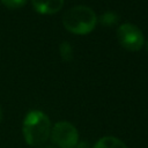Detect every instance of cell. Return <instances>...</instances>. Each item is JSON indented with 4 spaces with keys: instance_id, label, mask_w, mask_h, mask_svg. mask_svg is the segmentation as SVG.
Segmentation results:
<instances>
[{
    "instance_id": "6da1fadb",
    "label": "cell",
    "mask_w": 148,
    "mask_h": 148,
    "mask_svg": "<svg viewBox=\"0 0 148 148\" xmlns=\"http://www.w3.org/2000/svg\"><path fill=\"white\" fill-rule=\"evenodd\" d=\"M22 133L29 146L40 147L51 135V120L44 112L31 110L23 119Z\"/></svg>"
},
{
    "instance_id": "7a4b0ae2",
    "label": "cell",
    "mask_w": 148,
    "mask_h": 148,
    "mask_svg": "<svg viewBox=\"0 0 148 148\" xmlns=\"http://www.w3.org/2000/svg\"><path fill=\"white\" fill-rule=\"evenodd\" d=\"M97 22L95 12L87 6H75L62 15L64 27L76 35H86L90 32Z\"/></svg>"
},
{
    "instance_id": "3957f363",
    "label": "cell",
    "mask_w": 148,
    "mask_h": 148,
    "mask_svg": "<svg viewBox=\"0 0 148 148\" xmlns=\"http://www.w3.org/2000/svg\"><path fill=\"white\" fill-rule=\"evenodd\" d=\"M51 139L59 148H74L79 143V133L68 121H58L51 128Z\"/></svg>"
},
{
    "instance_id": "277c9868",
    "label": "cell",
    "mask_w": 148,
    "mask_h": 148,
    "mask_svg": "<svg viewBox=\"0 0 148 148\" xmlns=\"http://www.w3.org/2000/svg\"><path fill=\"white\" fill-rule=\"evenodd\" d=\"M117 38L120 45L128 51H138L143 45V35L141 30L132 23L121 24L117 29Z\"/></svg>"
},
{
    "instance_id": "5b68a950",
    "label": "cell",
    "mask_w": 148,
    "mask_h": 148,
    "mask_svg": "<svg viewBox=\"0 0 148 148\" xmlns=\"http://www.w3.org/2000/svg\"><path fill=\"white\" fill-rule=\"evenodd\" d=\"M32 7L40 14H54L64 6V0H31Z\"/></svg>"
},
{
    "instance_id": "8992f818",
    "label": "cell",
    "mask_w": 148,
    "mask_h": 148,
    "mask_svg": "<svg viewBox=\"0 0 148 148\" xmlns=\"http://www.w3.org/2000/svg\"><path fill=\"white\" fill-rule=\"evenodd\" d=\"M92 148H127V146L116 136H103L101 138Z\"/></svg>"
},
{
    "instance_id": "52a82bcc",
    "label": "cell",
    "mask_w": 148,
    "mask_h": 148,
    "mask_svg": "<svg viewBox=\"0 0 148 148\" xmlns=\"http://www.w3.org/2000/svg\"><path fill=\"white\" fill-rule=\"evenodd\" d=\"M59 52H60L61 58L65 61H71L73 59V49H72V45L68 42H62L60 44Z\"/></svg>"
},
{
    "instance_id": "ba28073f",
    "label": "cell",
    "mask_w": 148,
    "mask_h": 148,
    "mask_svg": "<svg viewBox=\"0 0 148 148\" xmlns=\"http://www.w3.org/2000/svg\"><path fill=\"white\" fill-rule=\"evenodd\" d=\"M118 18H117V15L112 12H106L104 13L102 16H101V22L103 25H108V27H111L113 25L114 23H117Z\"/></svg>"
},
{
    "instance_id": "9c48e42d",
    "label": "cell",
    "mask_w": 148,
    "mask_h": 148,
    "mask_svg": "<svg viewBox=\"0 0 148 148\" xmlns=\"http://www.w3.org/2000/svg\"><path fill=\"white\" fill-rule=\"evenodd\" d=\"M27 0H1V3L9 9H17L25 5Z\"/></svg>"
},
{
    "instance_id": "30bf717a",
    "label": "cell",
    "mask_w": 148,
    "mask_h": 148,
    "mask_svg": "<svg viewBox=\"0 0 148 148\" xmlns=\"http://www.w3.org/2000/svg\"><path fill=\"white\" fill-rule=\"evenodd\" d=\"M74 148H89V147L87 146V143H86V142H79Z\"/></svg>"
},
{
    "instance_id": "8fae6325",
    "label": "cell",
    "mask_w": 148,
    "mask_h": 148,
    "mask_svg": "<svg viewBox=\"0 0 148 148\" xmlns=\"http://www.w3.org/2000/svg\"><path fill=\"white\" fill-rule=\"evenodd\" d=\"M38 148H56V147H53V146H40Z\"/></svg>"
},
{
    "instance_id": "7c38bea8",
    "label": "cell",
    "mask_w": 148,
    "mask_h": 148,
    "mask_svg": "<svg viewBox=\"0 0 148 148\" xmlns=\"http://www.w3.org/2000/svg\"><path fill=\"white\" fill-rule=\"evenodd\" d=\"M1 119H2V110L0 108V121H1Z\"/></svg>"
},
{
    "instance_id": "4fadbf2b",
    "label": "cell",
    "mask_w": 148,
    "mask_h": 148,
    "mask_svg": "<svg viewBox=\"0 0 148 148\" xmlns=\"http://www.w3.org/2000/svg\"><path fill=\"white\" fill-rule=\"evenodd\" d=\"M147 47H148V44H147Z\"/></svg>"
}]
</instances>
